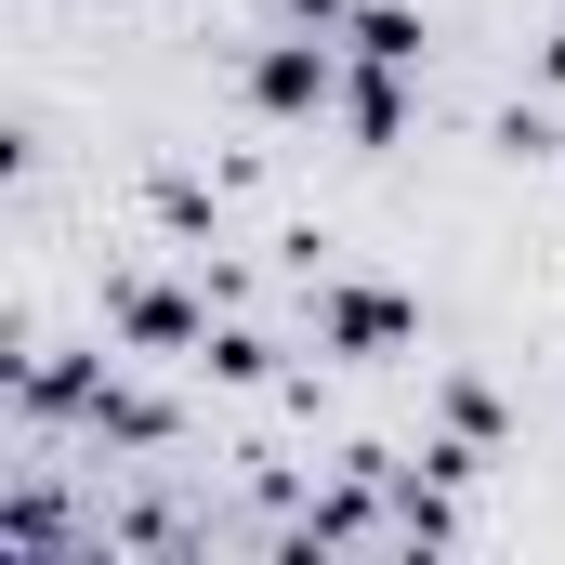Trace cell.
I'll list each match as a JSON object with an SVG mask.
<instances>
[{
	"label": "cell",
	"mask_w": 565,
	"mask_h": 565,
	"mask_svg": "<svg viewBox=\"0 0 565 565\" xmlns=\"http://www.w3.org/2000/svg\"><path fill=\"white\" fill-rule=\"evenodd\" d=\"M119 329L132 342H198V302L184 289H119Z\"/></svg>",
	"instance_id": "obj_3"
},
{
	"label": "cell",
	"mask_w": 565,
	"mask_h": 565,
	"mask_svg": "<svg viewBox=\"0 0 565 565\" xmlns=\"http://www.w3.org/2000/svg\"><path fill=\"white\" fill-rule=\"evenodd\" d=\"M355 53H369V66H408V53H422V13L369 0V13H355Z\"/></svg>",
	"instance_id": "obj_4"
},
{
	"label": "cell",
	"mask_w": 565,
	"mask_h": 565,
	"mask_svg": "<svg viewBox=\"0 0 565 565\" xmlns=\"http://www.w3.org/2000/svg\"><path fill=\"white\" fill-rule=\"evenodd\" d=\"M250 106H277V119L329 106V53H316V26H302V40H277V53L250 66Z\"/></svg>",
	"instance_id": "obj_2"
},
{
	"label": "cell",
	"mask_w": 565,
	"mask_h": 565,
	"mask_svg": "<svg viewBox=\"0 0 565 565\" xmlns=\"http://www.w3.org/2000/svg\"><path fill=\"white\" fill-rule=\"evenodd\" d=\"M355 132H369V145H395V132H408V93H395V66H369V79H355Z\"/></svg>",
	"instance_id": "obj_5"
},
{
	"label": "cell",
	"mask_w": 565,
	"mask_h": 565,
	"mask_svg": "<svg viewBox=\"0 0 565 565\" xmlns=\"http://www.w3.org/2000/svg\"><path fill=\"white\" fill-rule=\"evenodd\" d=\"M408 329H422V316H408L395 289H329V302H316V342H329V355H395Z\"/></svg>",
	"instance_id": "obj_1"
},
{
	"label": "cell",
	"mask_w": 565,
	"mask_h": 565,
	"mask_svg": "<svg viewBox=\"0 0 565 565\" xmlns=\"http://www.w3.org/2000/svg\"><path fill=\"white\" fill-rule=\"evenodd\" d=\"M289 13H302V26H342V13H355V0H289Z\"/></svg>",
	"instance_id": "obj_6"
}]
</instances>
